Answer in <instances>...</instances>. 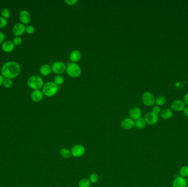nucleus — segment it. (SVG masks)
Returning a JSON list of instances; mask_svg holds the SVG:
<instances>
[{
	"mask_svg": "<svg viewBox=\"0 0 188 187\" xmlns=\"http://www.w3.org/2000/svg\"><path fill=\"white\" fill-rule=\"evenodd\" d=\"M64 82V78L62 75H58L55 76L54 78V83L57 85V86H60Z\"/></svg>",
	"mask_w": 188,
	"mask_h": 187,
	"instance_id": "nucleus-25",
	"label": "nucleus"
},
{
	"mask_svg": "<svg viewBox=\"0 0 188 187\" xmlns=\"http://www.w3.org/2000/svg\"><path fill=\"white\" fill-rule=\"evenodd\" d=\"M51 67L49 64H44L40 67V73L43 76H48L51 73Z\"/></svg>",
	"mask_w": 188,
	"mask_h": 187,
	"instance_id": "nucleus-19",
	"label": "nucleus"
},
{
	"mask_svg": "<svg viewBox=\"0 0 188 187\" xmlns=\"http://www.w3.org/2000/svg\"><path fill=\"white\" fill-rule=\"evenodd\" d=\"M5 38V34L3 32L0 31V43H3Z\"/></svg>",
	"mask_w": 188,
	"mask_h": 187,
	"instance_id": "nucleus-35",
	"label": "nucleus"
},
{
	"mask_svg": "<svg viewBox=\"0 0 188 187\" xmlns=\"http://www.w3.org/2000/svg\"><path fill=\"white\" fill-rule=\"evenodd\" d=\"M162 109L161 107L158 105H155L152 108V112H153L154 114H157L159 115V114H160L161 112Z\"/></svg>",
	"mask_w": 188,
	"mask_h": 187,
	"instance_id": "nucleus-29",
	"label": "nucleus"
},
{
	"mask_svg": "<svg viewBox=\"0 0 188 187\" xmlns=\"http://www.w3.org/2000/svg\"><path fill=\"white\" fill-rule=\"evenodd\" d=\"M60 154L63 158L68 159L72 156L71 151L65 148H63L60 149Z\"/></svg>",
	"mask_w": 188,
	"mask_h": 187,
	"instance_id": "nucleus-20",
	"label": "nucleus"
},
{
	"mask_svg": "<svg viewBox=\"0 0 188 187\" xmlns=\"http://www.w3.org/2000/svg\"><path fill=\"white\" fill-rule=\"evenodd\" d=\"M1 14L2 17L5 18V19H7V18H9V16H10V11H9V9H7V8H4L2 10Z\"/></svg>",
	"mask_w": 188,
	"mask_h": 187,
	"instance_id": "nucleus-27",
	"label": "nucleus"
},
{
	"mask_svg": "<svg viewBox=\"0 0 188 187\" xmlns=\"http://www.w3.org/2000/svg\"><path fill=\"white\" fill-rule=\"evenodd\" d=\"M44 97V94L43 91L39 90H34L31 94V99L34 101V102H39L42 100Z\"/></svg>",
	"mask_w": 188,
	"mask_h": 187,
	"instance_id": "nucleus-15",
	"label": "nucleus"
},
{
	"mask_svg": "<svg viewBox=\"0 0 188 187\" xmlns=\"http://www.w3.org/2000/svg\"><path fill=\"white\" fill-rule=\"evenodd\" d=\"M21 70L20 65L15 62H8L5 63L1 69V73L6 78H15L19 74Z\"/></svg>",
	"mask_w": 188,
	"mask_h": 187,
	"instance_id": "nucleus-1",
	"label": "nucleus"
},
{
	"mask_svg": "<svg viewBox=\"0 0 188 187\" xmlns=\"http://www.w3.org/2000/svg\"><path fill=\"white\" fill-rule=\"evenodd\" d=\"M51 68L52 71H53L54 73L60 75L66 71L67 67L65 64L62 62L57 61L53 64Z\"/></svg>",
	"mask_w": 188,
	"mask_h": 187,
	"instance_id": "nucleus-6",
	"label": "nucleus"
},
{
	"mask_svg": "<svg viewBox=\"0 0 188 187\" xmlns=\"http://www.w3.org/2000/svg\"><path fill=\"white\" fill-rule=\"evenodd\" d=\"M14 48L13 43L10 41H7L3 43L2 45V49L3 51L9 53L12 51Z\"/></svg>",
	"mask_w": 188,
	"mask_h": 187,
	"instance_id": "nucleus-18",
	"label": "nucleus"
},
{
	"mask_svg": "<svg viewBox=\"0 0 188 187\" xmlns=\"http://www.w3.org/2000/svg\"><path fill=\"white\" fill-rule=\"evenodd\" d=\"M135 123L134 120L131 118L124 119L121 122V126L123 129L125 130H129L134 127Z\"/></svg>",
	"mask_w": 188,
	"mask_h": 187,
	"instance_id": "nucleus-13",
	"label": "nucleus"
},
{
	"mask_svg": "<svg viewBox=\"0 0 188 187\" xmlns=\"http://www.w3.org/2000/svg\"><path fill=\"white\" fill-rule=\"evenodd\" d=\"M4 77L2 75H0V86L3 85L4 82Z\"/></svg>",
	"mask_w": 188,
	"mask_h": 187,
	"instance_id": "nucleus-37",
	"label": "nucleus"
},
{
	"mask_svg": "<svg viewBox=\"0 0 188 187\" xmlns=\"http://www.w3.org/2000/svg\"><path fill=\"white\" fill-rule=\"evenodd\" d=\"M179 176L183 178L188 177V166L184 165L180 169L179 171Z\"/></svg>",
	"mask_w": 188,
	"mask_h": 187,
	"instance_id": "nucleus-22",
	"label": "nucleus"
},
{
	"mask_svg": "<svg viewBox=\"0 0 188 187\" xmlns=\"http://www.w3.org/2000/svg\"><path fill=\"white\" fill-rule=\"evenodd\" d=\"M91 183L89 179L83 178L79 182L78 186L79 187H90Z\"/></svg>",
	"mask_w": 188,
	"mask_h": 187,
	"instance_id": "nucleus-23",
	"label": "nucleus"
},
{
	"mask_svg": "<svg viewBox=\"0 0 188 187\" xmlns=\"http://www.w3.org/2000/svg\"><path fill=\"white\" fill-rule=\"evenodd\" d=\"M160 115L162 118L164 120H169L172 118L173 115L172 110L170 108H165V109L162 110L161 112L160 113Z\"/></svg>",
	"mask_w": 188,
	"mask_h": 187,
	"instance_id": "nucleus-17",
	"label": "nucleus"
},
{
	"mask_svg": "<svg viewBox=\"0 0 188 187\" xmlns=\"http://www.w3.org/2000/svg\"><path fill=\"white\" fill-rule=\"evenodd\" d=\"M19 19L23 24H27L31 20L30 14L25 10H23L19 13Z\"/></svg>",
	"mask_w": 188,
	"mask_h": 187,
	"instance_id": "nucleus-14",
	"label": "nucleus"
},
{
	"mask_svg": "<svg viewBox=\"0 0 188 187\" xmlns=\"http://www.w3.org/2000/svg\"><path fill=\"white\" fill-rule=\"evenodd\" d=\"M25 31L27 32V33H34L35 31V28H34L33 25H28L26 27V29H25Z\"/></svg>",
	"mask_w": 188,
	"mask_h": 187,
	"instance_id": "nucleus-32",
	"label": "nucleus"
},
{
	"mask_svg": "<svg viewBox=\"0 0 188 187\" xmlns=\"http://www.w3.org/2000/svg\"><path fill=\"white\" fill-rule=\"evenodd\" d=\"M173 187H187V182L185 178L178 176L175 178L173 182Z\"/></svg>",
	"mask_w": 188,
	"mask_h": 187,
	"instance_id": "nucleus-12",
	"label": "nucleus"
},
{
	"mask_svg": "<svg viewBox=\"0 0 188 187\" xmlns=\"http://www.w3.org/2000/svg\"><path fill=\"white\" fill-rule=\"evenodd\" d=\"M142 101L146 106L151 107L155 103V98L151 92H146L142 96Z\"/></svg>",
	"mask_w": 188,
	"mask_h": 187,
	"instance_id": "nucleus-5",
	"label": "nucleus"
},
{
	"mask_svg": "<svg viewBox=\"0 0 188 187\" xmlns=\"http://www.w3.org/2000/svg\"><path fill=\"white\" fill-rule=\"evenodd\" d=\"M27 83L30 88L34 90H39L43 88L44 86L43 79L38 75L30 76L28 80Z\"/></svg>",
	"mask_w": 188,
	"mask_h": 187,
	"instance_id": "nucleus-2",
	"label": "nucleus"
},
{
	"mask_svg": "<svg viewBox=\"0 0 188 187\" xmlns=\"http://www.w3.org/2000/svg\"><path fill=\"white\" fill-rule=\"evenodd\" d=\"M7 24V21L6 19L0 17V29L5 28Z\"/></svg>",
	"mask_w": 188,
	"mask_h": 187,
	"instance_id": "nucleus-30",
	"label": "nucleus"
},
{
	"mask_svg": "<svg viewBox=\"0 0 188 187\" xmlns=\"http://www.w3.org/2000/svg\"><path fill=\"white\" fill-rule=\"evenodd\" d=\"M146 124H147L146 123L145 119H144V118H143L138 119V120H136V122H135L136 127L140 129H145L146 126Z\"/></svg>",
	"mask_w": 188,
	"mask_h": 187,
	"instance_id": "nucleus-21",
	"label": "nucleus"
},
{
	"mask_svg": "<svg viewBox=\"0 0 188 187\" xmlns=\"http://www.w3.org/2000/svg\"><path fill=\"white\" fill-rule=\"evenodd\" d=\"M12 81L11 79H9V78H6L4 82H3V85L6 88H8L11 87L12 85Z\"/></svg>",
	"mask_w": 188,
	"mask_h": 187,
	"instance_id": "nucleus-28",
	"label": "nucleus"
},
{
	"mask_svg": "<svg viewBox=\"0 0 188 187\" xmlns=\"http://www.w3.org/2000/svg\"><path fill=\"white\" fill-rule=\"evenodd\" d=\"M85 148L84 145L81 144H76L72 147L71 149L72 155L74 158H80L85 154Z\"/></svg>",
	"mask_w": 188,
	"mask_h": 187,
	"instance_id": "nucleus-7",
	"label": "nucleus"
},
{
	"mask_svg": "<svg viewBox=\"0 0 188 187\" xmlns=\"http://www.w3.org/2000/svg\"><path fill=\"white\" fill-rule=\"evenodd\" d=\"M144 119L147 124L150 125H154L158 122L159 117L157 114H154L152 111L148 112L145 115Z\"/></svg>",
	"mask_w": 188,
	"mask_h": 187,
	"instance_id": "nucleus-8",
	"label": "nucleus"
},
{
	"mask_svg": "<svg viewBox=\"0 0 188 187\" xmlns=\"http://www.w3.org/2000/svg\"><path fill=\"white\" fill-rule=\"evenodd\" d=\"M171 109L175 112H181L183 111L184 109L185 108V104L184 103L183 100L181 99H176L173 100L171 103Z\"/></svg>",
	"mask_w": 188,
	"mask_h": 187,
	"instance_id": "nucleus-9",
	"label": "nucleus"
},
{
	"mask_svg": "<svg viewBox=\"0 0 188 187\" xmlns=\"http://www.w3.org/2000/svg\"><path fill=\"white\" fill-rule=\"evenodd\" d=\"M25 29L26 28L22 23H17L13 27L12 33L17 37H19L24 33Z\"/></svg>",
	"mask_w": 188,
	"mask_h": 187,
	"instance_id": "nucleus-10",
	"label": "nucleus"
},
{
	"mask_svg": "<svg viewBox=\"0 0 188 187\" xmlns=\"http://www.w3.org/2000/svg\"><path fill=\"white\" fill-rule=\"evenodd\" d=\"M22 43V39L20 37H16L15 38H14L13 40V43L14 45L16 46H19Z\"/></svg>",
	"mask_w": 188,
	"mask_h": 187,
	"instance_id": "nucleus-31",
	"label": "nucleus"
},
{
	"mask_svg": "<svg viewBox=\"0 0 188 187\" xmlns=\"http://www.w3.org/2000/svg\"><path fill=\"white\" fill-rule=\"evenodd\" d=\"M58 86L52 82H47L43 87V92L44 95L51 97L55 95L58 91Z\"/></svg>",
	"mask_w": 188,
	"mask_h": 187,
	"instance_id": "nucleus-3",
	"label": "nucleus"
},
{
	"mask_svg": "<svg viewBox=\"0 0 188 187\" xmlns=\"http://www.w3.org/2000/svg\"><path fill=\"white\" fill-rule=\"evenodd\" d=\"M184 115L186 117H188V107H185L183 110Z\"/></svg>",
	"mask_w": 188,
	"mask_h": 187,
	"instance_id": "nucleus-36",
	"label": "nucleus"
},
{
	"mask_svg": "<svg viewBox=\"0 0 188 187\" xmlns=\"http://www.w3.org/2000/svg\"><path fill=\"white\" fill-rule=\"evenodd\" d=\"M166 103V98L163 96H160L158 97L156 99H155V103L158 106H162L165 104Z\"/></svg>",
	"mask_w": 188,
	"mask_h": 187,
	"instance_id": "nucleus-24",
	"label": "nucleus"
},
{
	"mask_svg": "<svg viewBox=\"0 0 188 187\" xmlns=\"http://www.w3.org/2000/svg\"><path fill=\"white\" fill-rule=\"evenodd\" d=\"M81 54L78 50H74L72 51L70 55V59L72 63H76L81 60Z\"/></svg>",
	"mask_w": 188,
	"mask_h": 187,
	"instance_id": "nucleus-16",
	"label": "nucleus"
},
{
	"mask_svg": "<svg viewBox=\"0 0 188 187\" xmlns=\"http://www.w3.org/2000/svg\"><path fill=\"white\" fill-rule=\"evenodd\" d=\"M186 182H187V185H188V177L187 178V179H186Z\"/></svg>",
	"mask_w": 188,
	"mask_h": 187,
	"instance_id": "nucleus-38",
	"label": "nucleus"
},
{
	"mask_svg": "<svg viewBox=\"0 0 188 187\" xmlns=\"http://www.w3.org/2000/svg\"><path fill=\"white\" fill-rule=\"evenodd\" d=\"M142 111L139 107H135L132 108L129 111V116L133 120H138L141 118Z\"/></svg>",
	"mask_w": 188,
	"mask_h": 187,
	"instance_id": "nucleus-11",
	"label": "nucleus"
},
{
	"mask_svg": "<svg viewBox=\"0 0 188 187\" xmlns=\"http://www.w3.org/2000/svg\"><path fill=\"white\" fill-rule=\"evenodd\" d=\"M68 75L73 78H76L80 76L81 73V69L80 66L76 63H72L68 65L66 69Z\"/></svg>",
	"mask_w": 188,
	"mask_h": 187,
	"instance_id": "nucleus-4",
	"label": "nucleus"
},
{
	"mask_svg": "<svg viewBox=\"0 0 188 187\" xmlns=\"http://www.w3.org/2000/svg\"><path fill=\"white\" fill-rule=\"evenodd\" d=\"M183 102L185 105H187L188 107V93L186 94L183 97Z\"/></svg>",
	"mask_w": 188,
	"mask_h": 187,
	"instance_id": "nucleus-34",
	"label": "nucleus"
},
{
	"mask_svg": "<svg viewBox=\"0 0 188 187\" xmlns=\"http://www.w3.org/2000/svg\"><path fill=\"white\" fill-rule=\"evenodd\" d=\"M99 177L98 174L95 173H92L90 175L89 180L91 183H96L99 181Z\"/></svg>",
	"mask_w": 188,
	"mask_h": 187,
	"instance_id": "nucleus-26",
	"label": "nucleus"
},
{
	"mask_svg": "<svg viewBox=\"0 0 188 187\" xmlns=\"http://www.w3.org/2000/svg\"><path fill=\"white\" fill-rule=\"evenodd\" d=\"M65 3L67 5L72 6V5H74L76 3H78V1L77 0H65Z\"/></svg>",
	"mask_w": 188,
	"mask_h": 187,
	"instance_id": "nucleus-33",
	"label": "nucleus"
}]
</instances>
